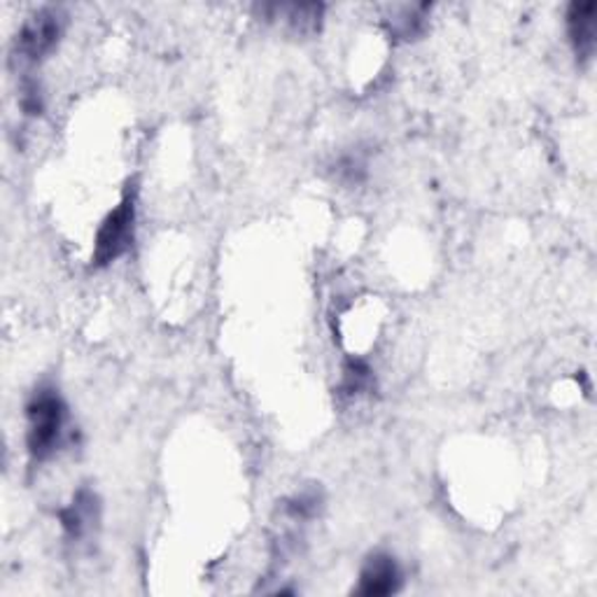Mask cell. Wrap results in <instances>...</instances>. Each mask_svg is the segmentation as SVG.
Segmentation results:
<instances>
[{"label":"cell","instance_id":"obj_1","mask_svg":"<svg viewBox=\"0 0 597 597\" xmlns=\"http://www.w3.org/2000/svg\"><path fill=\"white\" fill-rule=\"evenodd\" d=\"M27 446L31 458L38 462L52 458L59 451L63 430H66V404H63L54 388H40L27 404Z\"/></svg>","mask_w":597,"mask_h":597},{"label":"cell","instance_id":"obj_2","mask_svg":"<svg viewBox=\"0 0 597 597\" xmlns=\"http://www.w3.org/2000/svg\"><path fill=\"white\" fill-rule=\"evenodd\" d=\"M136 231V189H126L122 201L108 212L96 231L94 241V266H108L117 262L122 254L132 248Z\"/></svg>","mask_w":597,"mask_h":597},{"label":"cell","instance_id":"obj_3","mask_svg":"<svg viewBox=\"0 0 597 597\" xmlns=\"http://www.w3.org/2000/svg\"><path fill=\"white\" fill-rule=\"evenodd\" d=\"M63 17L54 8L38 10L17 35V54L24 61H42L56 45L63 33Z\"/></svg>","mask_w":597,"mask_h":597},{"label":"cell","instance_id":"obj_4","mask_svg":"<svg viewBox=\"0 0 597 597\" xmlns=\"http://www.w3.org/2000/svg\"><path fill=\"white\" fill-rule=\"evenodd\" d=\"M401 588V569L390 553H374L359 572V586L355 588L362 597H388Z\"/></svg>","mask_w":597,"mask_h":597},{"label":"cell","instance_id":"obj_5","mask_svg":"<svg viewBox=\"0 0 597 597\" xmlns=\"http://www.w3.org/2000/svg\"><path fill=\"white\" fill-rule=\"evenodd\" d=\"M567 33L572 40L574 54L588 61L595 52L597 40V6L595 3H572L567 10Z\"/></svg>","mask_w":597,"mask_h":597},{"label":"cell","instance_id":"obj_6","mask_svg":"<svg viewBox=\"0 0 597 597\" xmlns=\"http://www.w3.org/2000/svg\"><path fill=\"white\" fill-rule=\"evenodd\" d=\"M59 521L63 532L71 540H82L84 535H90L98 521V500L90 490H80L75 495L73 504L59 511Z\"/></svg>","mask_w":597,"mask_h":597},{"label":"cell","instance_id":"obj_7","mask_svg":"<svg viewBox=\"0 0 597 597\" xmlns=\"http://www.w3.org/2000/svg\"><path fill=\"white\" fill-rule=\"evenodd\" d=\"M371 386H374V374H371V367L367 365V362L348 359L346 367H344V380H341L338 392L348 399H355L359 395L369 392Z\"/></svg>","mask_w":597,"mask_h":597},{"label":"cell","instance_id":"obj_8","mask_svg":"<svg viewBox=\"0 0 597 597\" xmlns=\"http://www.w3.org/2000/svg\"><path fill=\"white\" fill-rule=\"evenodd\" d=\"M320 509V495L315 493V490H304V493L294 495L290 502H287V514L292 519H313L317 514Z\"/></svg>","mask_w":597,"mask_h":597}]
</instances>
